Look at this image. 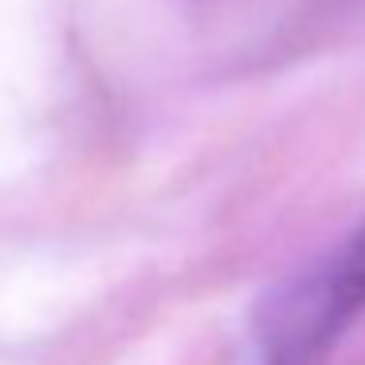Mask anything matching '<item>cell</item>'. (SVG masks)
Returning <instances> with one entry per match:
<instances>
[{
  "label": "cell",
  "instance_id": "6da1fadb",
  "mask_svg": "<svg viewBox=\"0 0 365 365\" xmlns=\"http://www.w3.org/2000/svg\"><path fill=\"white\" fill-rule=\"evenodd\" d=\"M365 310V228L279 283L255 314V365H322Z\"/></svg>",
  "mask_w": 365,
  "mask_h": 365
}]
</instances>
